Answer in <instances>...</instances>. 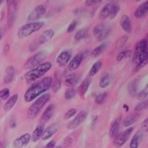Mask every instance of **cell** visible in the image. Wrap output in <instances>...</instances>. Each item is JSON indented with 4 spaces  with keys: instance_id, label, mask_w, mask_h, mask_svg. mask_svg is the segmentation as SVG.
Instances as JSON below:
<instances>
[{
    "instance_id": "cell-1",
    "label": "cell",
    "mask_w": 148,
    "mask_h": 148,
    "mask_svg": "<svg viewBox=\"0 0 148 148\" xmlns=\"http://www.w3.org/2000/svg\"><path fill=\"white\" fill-rule=\"evenodd\" d=\"M52 81L53 78L47 76L30 86V88L26 90L25 93L24 95L25 101L26 102H30L41 96L42 93L48 90L51 87Z\"/></svg>"
},
{
    "instance_id": "cell-2",
    "label": "cell",
    "mask_w": 148,
    "mask_h": 148,
    "mask_svg": "<svg viewBox=\"0 0 148 148\" xmlns=\"http://www.w3.org/2000/svg\"><path fill=\"white\" fill-rule=\"evenodd\" d=\"M148 59L147 41L146 39H141L135 47L133 62L135 64L134 71H138L146 65Z\"/></svg>"
},
{
    "instance_id": "cell-3",
    "label": "cell",
    "mask_w": 148,
    "mask_h": 148,
    "mask_svg": "<svg viewBox=\"0 0 148 148\" xmlns=\"http://www.w3.org/2000/svg\"><path fill=\"white\" fill-rule=\"evenodd\" d=\"M51 67H52V64L49 62L42 63L39 66H37L36 67L30 70L28 72L26 73L24 75V78L27 83L33 82L36 81L38 79L42 77V76H44L46 73L48 72L51 70Z\"/></svg>"
},
{
    "instance_id": "cell-4",
    "label": "cell",
    "mask_w": 148,
    "mask_h": 148,
    "mask_svg": "<svg viewBox=\"0 0 148 148\" xmlns=\"http://www.w3.org/2000/svg\"><path fill=\"white\" fill-rule=\"evenodd\" d=\"M51 95L49 93H45L38 98L28 108L27 112V116L29 119H34L40 113L41 110L45 105L46 103L50 100Z\"/></svg>"
},
{
    "instance_id": "cell-5",
    "label": "cell",
    "mask_w": 148,
    "mask_h": 148,
    "mask_svg": "<svg viewBox=\"0 0 148 148\" xmlns=\"http://www.w3.org/2000/svg\"><path fill=\"white\" fill-rule=\"evenodd\" d=\"M44 25V22H30L28 24L24 25L18 28V31H17V36L19 39H25L34 33L42 29V27Z\"/></svg>"
},
{
    "instance_id": "cell-6",
    "label": "cell",
    "mask_w": 148,
    "mask_h": 148,
    "mask_svg": "<svg viewBox=\"0 0 148 148\" xmlns=\"http://www.w3.org/2000/svg\"><path fill=\"white\" fill-rule=\"evenodd\" d=\"M111 31V27L105 23L98 24L93 28V35L97 41L101 42L105 39Z\"/></svg>"
},
{
    "instance_id": "cell-7",
    "label": "cell",
    "mask_w": 148,
    "mask_h": 148,
    "mask_svg": "<svg viewBox=\"0 0 148 148\" xmlns=\"http://www.w3.org/2000/svg\"><path fill=\"white\" fill-rule=\"evenodd\" d=\"M46 58V53L44 51H40L36 53L33 56L30 58L26 62L24 66L25 69L26 70H31L34 69L37 66L42 64V62L45 60Z\"/></svg>"
},
{
    "instance_id": "cell-8",
    "label": "cell",
    "mask_w": 148,
    "mask_h": 148,
    "mask_svg": "<svg viewBox=\"0 0 148 148\" xmlns=\"http://www.w3.org/2000/svg\"><path fill=\"white\" fill-rule=\"evenodd\" d=\"M8 25L11 27L14 24L18 8V2L14 0H8Z\"/></svg>"
},
{
    "instance_id": "cell-9",
    "label": "cell",
    "mask_w": 148,
    "mask_h": 148,
    "mask_svg": "<svg viewBox=\"0 0 148 148\" xmlns=\"http://www.w3.org/2000/svg\"><path fill=\"white\" fill-rule=\"evenodd\" d=\"M133 130H134V127H128L127 129L125 130V131L122 132L121 133H119L113 140V145H115V147H121L125 145L129 137L130 136V134L133 131Z\"/></svg>"
},
{
    "instance_id": "cell-10",
    "label": "cell",
    "mask_w": 148,
    "mask_h": 148,
    "mask_svg": "<svg viewBox=\"0 0 148 148\" xmlns=\"http://www.w3.org/2000/svg\"><path fill=\"white\" fill-rule=\"evenodd\" d=\"M87 116H88V113H87L86 111L83 110L81 111V112H79V113L75 116V118H74L73 119H72L71 121L67 123L66 127L68 130L75 129V128H76L77 127H79V125H81L82 123L83 122V121L86 119Z\"/></svg>"
},
{
    "instance_id": "cell-11",
    "label": "cell",
    "mask_w": 148,
    "mask_h": 148,
    "mask_svg": "<svg viewBox=\"0 0 148 148\" xmlns=\"http://www.w3.org/2000/svg\"><path fill=\"white\" fill-rule=\"evenodd\" d=\"M46 13V8L44 5H38L32 11L30 12L27 17V21H36L41 18Z\"/></svg>"
},
{
    "instance_id": "cell-12",
    "label": "cell",
    "mask_w": 148,
    "mask_h": 148,
    "mask_svg": "<svg viewBox=\"0 0 148 148\" xmlns=\"http://www.w3.org/2000/svg\"><path fill=\"white\" fill-rule=\"evenodd\" d=\"M71 53L68 51H63L56 58V63L61 67H64L67 65L71 59Z\"/></svg>"
},
{
    "instance_id": "cell-13",
    "label": "cell",
    "mask_w": 148,
    "mask_h": 148,
    "mask_svg": "<svg viewBox=\"0 0 148 148\" xmlns=\"http://www.w3.org/2000/svg\"><path fill=\"white\" fill-rule=\"evenodd\" d=\"M30 141V135L29 133H25L24 135L16 138L14 141L13 145L15 148H22L27 146Z\"/></svg>"
},
{
    "instance_id": "cell-14",
    "label": "cell",
    "mask_w": 148,
    "mask_h": 148,
    "mask_svg": "<svg viewBox=\"0 0 148 148\" xmlns=\"http://www.w3.org/2000/svg\"><path fill=\"white\" fill-rule=\"evenodd\" d=\"M54 110H55V106L53 104H50L42 114V116L40 118V124L45 125L46 123L48 122L50 119L52 118L53 115L54 113Z\"/></svg>"
},
{
    "instance_id": "cell-15",
    "label": "cell",
    "mask_w": 148,
    "mask_h": 148,
    "mask_svg": "<svg viewBox=\"0 0 148 148\" xmlns=\"http://www.w3.org/2000/svg\"><path fill=\"white\" fill-rule=\"evenodd\" d=\"M58 129H59V125L56 124V123H54V124L49 125L45 130H44L43 134L42 136V139L47 140L51 138L57 132Z\"/></svg>"
},
{
    "instance_id": "cell-16",
    "label": "cell",
    "mask_w": 148,
    "mask_h": 148,
    "mask_svg": "<svg viewBox=\"0 0 148 148\" xmlns=\"http://www.w3.org/2000/svg\"><path fill=\"white\" fill-rule=\"evenodd\" d=\"M83 60V55L81 53H79L76 55L71 59V62H69V64L67 66V70L69 71H73L76 70L78 67L80 66Z\"/></svg>"
},
{
    "instance_id": "cell-17",
    "label": "cell",
    "mask_w": 148,
    "mask_h": 148,
    "mask_svg": "<svg viewBox=\"0 0 148 148\" xmlns=\"http://www.w3.org/2000/svg\"><path fill=\"white\" fill-rule=\"evenodd\" d=\"M116 3V2H110L109 3L104 5L101 10V11L99 12V18L100 20H104L105 18L109 17L111 10H112V8H113V7Z\"/></svg>"
},
{
    "instance_id": "cell-18",
    "label": "cell",
    "mask_w": 148,
    "mask_h": 148,
    "mask_svg": "<svg viewBox=\"0 0 148 148\" xmlns=\"http://www.w3.org/2000/svg\"><path fill=\"white\" fill-rule=\"evenodd\" d=\"M54 34H55L54 30H51V29L45 30L39 36L38 41H37V44L40 45H43L46 42H49L53 37Z\"/></svg>"
},
{
    "instance_id": "cell-19",
    "label": "cell",
    "mask_w": 148,
    "mask_h": 148,
    "mask_svg": "<svg viewBox=\"0 0 148 148\" xmlns=\"http://www.w3.org/2000/svg\"><path fill=\"white\" fill-rule=\"evenodd\" d=\"M91 80L90 79H85L83 80L82 82L79 84V87L77 88V94L79 95L80 97H84V95L86 94V92L88 91V88H89L90 85Z\"/></svg>"
},
{
    "instance_id": "cell-20",
    "label": "cell",
    "mask_w": 148,
    "mask_h": 148,
    "mask_svg": "<svg viewBox=\"0 0 148 148\" xmlns=\"http://www.w3.org/2000/svg\"><path fill=\"white\" fill-rule=\"evenodd\" d=\"M120 25L123 30L127 33H130L132 31V25L130 19L127 15H123L120 18Z\"/></svg>"
},
{
    "instance_id": "cell-21",
    "label": "cell",
    "mask_w": 148,
    "mask_h": 148,
    "mask_svg": "<svg viewBox=\"0 0 148 148\" xmlns=\"http://www.w3.org/2000/svg\"><path fill=\"white\" fill-rule=\"evenodd\" d=\"M51 87H52V89L53 90V92H55L59 90L61 87H62V76H61L60 73L58 72V71H56L55 73H54Z\"/></svg>"
},
{
    "instance_id": "cell-22",
    "label": "cell",
    "mask_w": 148,
    "mask_h": 148,
    "mask_svg": "<svg viewBox=\"0 0 148 148\" xmlns=\"http://www.w3.org/2000/svg\"><path fill=\"white\" fill-rule=\"evenodd\" d=\"M44 125L39 124V125H37L36 129L33 132L32 136H30V139L32 140L34 142H36L39 139H41L43 132H44Z\"/></svg>"
},
{
    "instance_id": "cell-23",
    "label": "cell",
    "mask_w": 148,
    "mask_h": 148,
    "mask_svg": "<svg viewBox=\"0 0 148 148\" xmlns=\"http://www.w3.org/2000/svg\"><path fill=\"white\" fill-rule=\"evenodd\" d=\"M120 121H121V117L116 119L113 121V124L111 125L109 130V136L111 138H114L119 134V130L120 127Z\"/></svg>"
},
{
    "instance_id": "cell-24",
    "label": "cell",
    "mask_w": 148,
    "mask_h": 148,
    "mask_svg": "<svg viewBox=\"0 0 148 148\" xmlns=\"http://www.w3.org/2000/svg\"><path fill=\"white\" fill-rule=\"evenodd\" d=\"M79 78L80 77L76 73L69 74V75H67L66 76L65 80H64V84L67 87H70V88L73 87L79 82Z\"/></svg>"
},
{
    "instance_id": "cell-25",
    "label": "cell",
    "mask_w": 148,
    "mask_h": 148,
    "mask_svg": "<svg viewBox=\"0 0 148 148\" xmlns=\"http://www.w3.org/2000/svg\"><path fill=\"white\" fill-rule=\"evenodd\" d=\"M15 76V69H14V66H8L6 68L5 72V76H4V82L6 84L11 82L14 79Z\"/></svg>"
},
{
    "instance_id": "cell-26",
    "label": "cell",
    "mask_w": 148,
    "mask_h": 148,
    "mask_svg": "<svg viewBox=\"0 0 148 148\" xmlns=\"http://www.w3.org/2000/svg\"><path fill=\"white\" fill-rule=\"evenodd\" d=\"M148 11V2L146 1L144 3L141 4V5L137 8L136 11L134 12V16L136 18H141L144 16L146 15V14Z\"/></svg>"
},
{
    "instance_id": "cell-27",
    "label": "cell",
    "mask_w": 148,
    "mask_h": 148,
    "mask_svg": "<svg viewBox=\"0 0 148 148\" xmlns=\"http://www.w3.org/2000/svg\"><path fill=\"white\" fill-rule=\"evenodd\" d=\"M138 82L137 79H133V81L129 82L127 84V91L130 95L132 96H136L138 92Z\"/></svg>"
},
{
    "instance_id": "cell-28",
    "label": "cell",
    "mask_w": 148,
    "mask_h": 148,
    "mask_svg": "<svg viewBox=\"0 0 148 148\" xmlns=\"http://www.w3.org/2000/svg\"><path fill=\"white\" fill-rule=\"evenodd\" d=\"M108 45H109V42H104L102 44L99 45L92 50L91 52V56L92 57H97L104 52V50L108 47Z\"/></svg>"
},
{
    "instance_id": "cell-29",
    "label": "cell",
    "mask_w": 148,
    "mask_h": 148,
    "mask_svg": "<svg viewBox=\"0 0 148 148\" xmlns=\"http://www.w3.org/2000/svg\"><path fill=\"white\" fill-rule=\"evenodd\" d=\"M18 94H14L10 97L8 99V100L7 101L6 104H5V106H4V110L5 111H9L10 110H11L13 108V107L15 105L16 102L18 100Z\"/></svg>"
},
{
    "instance_id": "cell-30",
    "label": "cell",
    "mask_w": 148,
    "mask_h": 148,
    "mask_svg": "<svg viewBox=\"0 0 148 148\" xmlns=\"http://www.w3.org/2000/svg\"><path fill=\"white\" fill-rule=\"evenodd\" d=\"M141 138V132L138 131L136 134H135L132 138L131 141L130 143V148H138Z\"/></svg>"
},
{
    "instance_id": "cell-31",
    "label": "cell",
    "mask_w": 148,
    "mask_h": 148,
    "mask_svg": "<svg viewBox=\"0 0 148 148\" xmlns=\"http://www.w3.org/2000/svg\"><path fill=\"white\" fill-rule=\"evenodd\" d=\"M101 67H102V62H101V61H97V62H95L94 64H92V67H91L90 70L89 71V76H95V75L100 71Z\"/></svg>"
},
{
    "instance_id": "cell-32",
    "label": "cell",
    "mask_w": 148,
    "mask_h": 148,
    "mask_svg": "<svg viewBox=\"0 0 148 148\" xmlns=\"http://www.w3.org/2000/svg\"><path fill=\"white\" fill-rule=\"evenodd\" d=\"M138 114H132L130 115V116H127L126 118L125 119V120L123 121V125L125 127H128L130 125H132L133 123L136 121V120L138 118Z\"/></svg>"
},
{
    "instance_id": "cell-33",
    "label": "cell",
    "mask_w": 148,
    "mask_h": 148,
    "mask_svg": "<svg viewBox=\"0 0 148 148\" xmlns=\"http://www.w3.org/2000/svg\"><path fill=\"white\" fill-rule=\"evenodd\" d=\"M110 83V78L109 74L105 73L100 79L99 87L101 88H105L109 86Z\"/></svg>"
},
{
    "instance_id": "cell-34",
    "label": "cell",
    "mask_w": 148,
    "mask_h": 148,
    "mask_svg": "<svg viewBox=\"0 0 148 148\" xmlns=\"http://www.w3.org/2000/svg\"><path fill=\"white\" fill-rule=\"evenodd\" d=\"M88 34V30L87 29H82V30H78L74 36V39L76 42L82 40V39L85 38V36Z\"/></svg>"
},
{
    "instance_id": "cell-35",
    "label": "cell",
    "mask_w": 148,
    "mask_h": 148,
    "mask_svg": "<svg viewBox=\"0 0 148 148\" xmlns=\"http://www.w3.org/2000/svg\"><path fill=\"white\" fill-rule=\"evenodd\" d=\"M128 39H129V37H128V36H127V35H125V36H121L120 39H119L118 40L116 41V48L119 49V48H121V47H124V46L125 45V44L127 43V42Z\"/></svg>"
},
{
    "instance_id": "cell-36",
    "label": "cell",
    "mask_w": 148,
    "mask_h": 148,
    "mask_svg": "<svg viewBox=\"0 0 148 148\" xmlns=\"http://www.w3.org/2000/svg\"><path fill=\"white\" fill-rule=\"evenodd\" d=\"M130 56H131V51H130V50L121 51L119 53H118L116 56V61L117 62H121L122 59H124L125 58L130 57Z\"/></svg>"
},
{
    "instance_id": "cell-37",
    "label": "cell",
    "mask_w": 148,
    "mask_h": 148,
    "mask_svg": "<svg viewBox=\"0 0 148 148\" xmlns=\"http://www.w3.org/2000/svg\"><path fill=\"white\" fill-rule=\"evenodd\" d=\"M75 95H76V90H74V88H70L66 90L64 96L66 100H71L75 96Z\"/></svg>"
},
{
    "instance_id": "cell-38",
    "label": "cell",
    "mask_w": 148,
    "mask_h": 148,
    "mask_svg": "<svg viewBox=\"0 0 148 148\" xmlns=\"http://www.w3.org/2000/svg\"><path fill=\"white\" fill-rule=\"evenodd\" d=\"M119 10H120V6L118 5V4L116 3L114 5V6L113 7V8H112V10H111L110 14V16H109L110 18V19L114 18L116 16V15H117V14L119 12Z\"/></svg>"
},
{
    "instance_id": "cell-39",
    "label": "cell",
    "mask_w": 148,
    "mask_h": 148,
    "mask_svg": "<svg viewBox=\"0 0 148 148\" xmlns=\"http://www.w3.org/2000/svg\"><path fill=\"white\" fill-rule=\"evenodd\" d=\"M10 90L8 88H4L0 90V99L6 100L10 96Z\"/></svg>"
},
{
    "instance_id": "cell-40",
    "label": "cell",
    "mask_w": 148,
    "mask_h": 148,
    "mask_svg": "<svg viewBox=\"0 0 148 148\" xmlns=\"http://www.w3.org/2000/svg\"><path fill=\"white\" fill-rule=\"evenodd\" d=\"M107 95L108 94H107L106 92H102V93H100V94L97 95L96 97V99H95L96 104H102V103L105 101V99H106Z\"/></svg>"
},
{
    "instance_id": "cell-41",
    "label": "cell",
    "mask_w": 148,
    "mask_h": 148,
    "mask_svg": "<svg viewBox=\"0 0 148 148\" xmlns=\"http://www.w3.org/2000/svg\"><path fill=\"white\" fill-rule=\"evenodd\" d=\"M147 105H148V101H141V102L138 103L137 104L136 106L135 107L134 110L135 111H141V110H143L146 109L147 108Z\"/></svg>"
},
{
    "instance_id": "cell-42",
    "label": "cell",
    "mask_w": 148,
    "mask_h": 148,
    "mask_svg": "<svg viewBox=\"0 0 148 148\" xmlns=\"http://www.w3.org/2000/svg\"><path fill=\"white\" fill-rule=\"evenodd\" d=\"M147 95H148V88H147V85L146 87H145V89L142 90L141 92H138V99L140 100H144L147 97Z\"/></svg>"
},
{
    "instance_id": "cell-43",
    "label": "cell",
    "mask_w": 148,
    "mask_h": 148,
    "mask_svg": "<svg viewBox=\"0 0 148 148\" xmlns=\"http://www.w3.org/2000/svg\"><path fill=\"white\" fill-rule=\"evenodd\" d=\"M76 113V110L75 109V108H71V109H70L69 110L67 111V113L64 114V119H69L72 118L73 116H75V114Z\"/></svg>"
},
{
    "instance_id": "cell-44",
    "label": "cell",
    "mask_w": 148,
    "mask_h": 148,
    "mask_svg": "<svg viewBox=\"0 0 148 148\" xmlns=\"http://www.w3.org/2000/svg\"><path fill=\"white\" fill-rule=\"evenodd\" d=\"M76 25H77V22L76 21H73L72 22H71V24L69 25V26L67 27V33H68V34H70V33L73 32L74 30H75V28H76Z\"/></svg>"
},
{
    "instance_id": "cell-45",
    "label": "cell",
    "mask_w": 148,
    "mask_h": 148,
    "mask_svg": "<svg viewBox=\"0 0 148 148\" xmlns=\"http://www.w3.org/2000/svg\"><path fill=\"white\" fill-rule=\"evenodd\" d=\"M73 141V138L71 136H69L66 137L64 141V146L65 147H67L71 146L72 145Z\"/></svg>"
},
{
    "instance_id": "cell-46",
    "label": "cell",
    "mask_w": 148,
    "mask_h": 148,
    "mask_svg": "<svg viewBox=\"0 0 148 148\" xmlns=\"http://www.w3.org/2000/svg\"><path fill=\"white\" fill-rule=\"evenodd\" d=\"M102 2L101 0H86L85 5L86 6H92L98 3H101Z\"/></svg>"
},
{
    "instance_id": "cell-47",
    "label": "cell",
    "mask_w": 148,
    "mask_h": 148,
    "mask_svg": "<svg viewBox=\"0 0 148 148\" xmlns=\"http://www.w3.org/2000/svg\"><path fill=\"white\" fill-rule=\"evenodd\" d=\"M141 128L144 132H147L148 130V119H145L141 123Z\"/></svg>"
},
{
    "instance_id": "cell-48",
    "label": "cell",
    "mask_w": 148,
    "mask_h": 148,
    "mask_svg": "<svg viewBox=\"0 0 148 148\" xmlns=\"http://www.w3.org/2000/svg\"><path fill=\"white\" fill-rule=\"evenodd\" d=\"M55 145L56 141H54V140H52V141H51L50 142H48L44 148H55Z\"/></svg>"
},
{
    "instance_id": "cell-49",
    "label": "cell",
    "mask_w": 148,
    "mask_h": 148,
    "mask_svg": "<svg viewBox=\"0 0 148 148\" xmlns=\"http://www.w3.org/2000/svg\"><path fill=\"white\" fill-rule=\"evenodd\" d=\"M9 50H10V45H9V44H6L3 47V55H7L9 52Z\"/></svg>"
},
{
    "instance_id": "cell-50",
    "label": "cell",
    "mask_w": 148,
    "mask_h": 148,
    "mask_svg": "<svg viewBox=\"0 0 148 148\" xmlns=\"http://www.w3.org/2000/svg\"><path fill=\"white\" fill-rule=\"evenodd\" d=\"M96 119H97V116H94L92 119V123H91V126L92 127H94L95 126V124H96Z\"/></svg>"
},
{
    "instance_id": "cell-51",
    "label": "cell",
    "mask_w": 148,
    "mask_h": 148,
    "mask_svg": "<svg viewBox=\"0 0 148 148\" xmlns=\"http://www.w3.org/2000/svg\"><path fill=\"white\" fill-rule=\"evenodd\" d=\"M123 108L126 109V111H128V110H129V108H128V106L126 105V104H124V105H123Z\"/></svg>"
},
{
    "instance_id": "cell-52",
    "label": "cell",
    "mask_w": 148,
    "mask_h": 148,
    "mask_svg": "<svg viewBox=\"0 0 148 148\" xmlns=\"http://www.w3.org/2000/svg\"><path fill=\"white\" fill-rule=\"evenodd\" d=\"M2 30H0V40H1V39H2Z\"/></svg>"
},
{
    "instance_id": "cell-53",
    "label": "cell",
    "mask_w": 148,
    "mask_h": 148,
    "mask_svg": "<svg viewBox=\"0 0 148 148\" xmlns=\"http://www.w3.org/2000/svg\"><path fill=\"white\" fill-rule=\"evenodd\" d=\"M55 148H62V147L61 146H58V147H55Z\"/></svg>"
},
{
    "instance_id": "cell-54",
    "label": "cell",
    "mask_w": 148,
    "mask_h": 148,
    "mask_svg": "<svg viewBox=\"0 0 148 148\" xmlns=\"http://www.w3.org/2000/svg\"><path fill=\"white\" fill-rule=\"evenodd\" d=\"M2 3V0H0V5H1Z\"/></svg>"
},
{
    "instance_id": "cell-55",
    "label": "cell",
    "mask_w": 148,
    "mask_h": 148,
    "mask_svg": "<svg viewBox=\"0 0 148 148\" xmlns=\"http://www.w3.org/2000/svg\"><path fill=\"white\" fill-rule=\"evenodd\" d=\"M0 104H1V102H0Z\"/></svg>"
}]
</instances>
